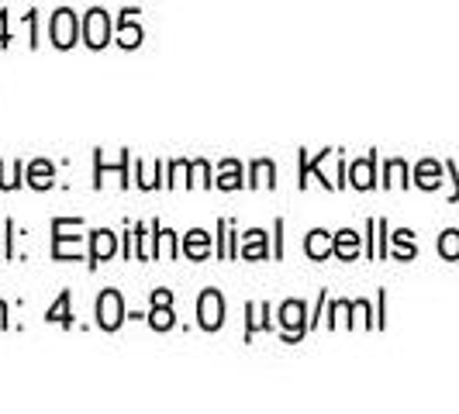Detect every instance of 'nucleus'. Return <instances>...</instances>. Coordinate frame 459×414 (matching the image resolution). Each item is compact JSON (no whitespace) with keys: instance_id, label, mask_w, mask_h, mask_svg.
Returning <instances> with one entry per match:
<instances>
[{"instance_id":"obj_1","label":"nucleus","mask_w":459,"mask_h":414,"mask_svg":"<svg viewBox=\"0 0 459 414\" xmlns=\"http://www.w3.org/2000/svg\"><path fill=\"white\" fill-rule=\"evenodd\" d=\"M48 35H52L56 48H73L76 39H80V22H76V14H73L69 7L56 11L52 22H48Z\"/></svg>"},{"instance_id":"obj_2","label":"nucleus","mask_w":459,"mask_h":414,"mask_svg":"<svg viewBox=\"0 0 459 414\" xmlns=\"http://www.w3.org/2000/svg\"><path fill=\"white\" fill-rule=\"evenodd\" d=\"M121 322H125V300H121L117 290H104V294L97 298V324H100L104 332H115Z\"/></svg>"},{"instance_id":"obj_3","label":"nucleus","mask_w":459,"mask_h":414,"mask_svg":"<svg viewBox=\"0 0 459 414\" xmlns=\"http://www.w3.org/2000/svg\"><path fill=\"white\" fill-rule=\"evenodd\" d=\"M197 318H201V328L204 332H218L225 324V300L218 290H204L201 300H197Z\"/></svg>"},{"instance_id":"obj_4","label":"nucleus","mask_w":459,"mask_h":414,"mask_svg":"<svg viewBox=\"0 0 459 414\" xmlns=\"http://www.w3.org/2000/svg\"><path fill=\"white\" fill-rule=\"evenodd\" d=\"M83 39H87L91 48H104L111 42V14H108L104 7H93L91 14H87V22H83Z\"/></svg>"},{"instance_id":"obj_5","label":"nucleus","mask_w":459,"mask_h":414,"mask_svg":"<svg viewBox=\"0 0 459 414\" xmlns=\"http://www.w3.org/2000/svg\"><path fill=\"white\" fill-rule=\"evenodd\" d=\"M304 304L300 300H287L283 307H280V328L287 332V339H300L304 335Z\"/></svg>"},{"instance_id":"obj_6","label":"nucleus","mask_w":459,"mask_h":414,"mask_svg":"<svg viewBox=\"0 0 459 414\" xmlns=\"http://www.w3.org/2000/svg\"><path fill=\"white\" fill-rule=\"evenodd\" d=\"M93 238V249H91V266H97V263H104V259H111V255L117 253V238H115V231H108V229H100V231H93L91 235Z\"/></svg>"},{"instance_id":"obj_7","label":"nucleus","mask_w":459,"mask_h":414,"mask_svg":"<svg viewBox=\"0 0 459 414\" xmlns=\"http://www.w3.org/2000/svg\"><path fill=\"white\" fill-rule=\"evenodd\" d=\"M332 246H335V238H328V231L315 229L307 235V242H304V253L311 255V259H328Z\"/></svg>"},{"instance_id":"obj_8","label":"nucleus","mask_w":459,"mask_h":414,"mask_svg":"<svg viewBox=\"0 0 459 414\" xmlns=\"http://www.w3.org/2000/svg\"><path fill=\"white\" fill-rule=\"evenodd\" d=\"M52 177H56V169H52L48 160H35L28 166V184L35 186V190H48V186H52Z\"/></svg>"},{"instance_id":"obj_9","label":"nucleus","mask_w":459,"mask_h":414,"mask_svg":"<svg viewBox=\"0 0 459 414\" xmlns=\"http://www.w3.org/2000/svg\"><path fill=\"white\" fill-rule=\"evenodd\" d=\"M132 14H135V11H125V14H121V31H117V46H125V48L142 46V28L132 22Z\"/></svg>"},{"instance_id":"obj_10","label":"nucleus","mask_w":459,"mask_h":414,"mask_svg":"<svg viewBox=\"0 0 459 414\" xmlns=\"http://www.w3.org/2000/svg\"><path fill=\"white\" fill-rule=\"evenodd\" d=\"M332 253L339 255V259H356L359 255V235L356 231H339L335 235V246H332Z\"/></svg>"},{"instance_id":"obj_11","label":"nucleus","mask_w":459,"mask_h":414,"mask_svg":"<svg viewBox=\"0 0 459 414\" xmlns=\"http://www.w3.org/2000/svg\"><path fill=\"white\" fill-rule=\"evenodd\" d=\"M184 253L190 255V259H204L207 253H211V238H207V231L194 229L190 235L184 238Z\"/></svg>"},{"instance_id":"obj_12","label":"nucleus","mask_w":459,"mask_h":414,"mask_svg":"<svg viewBox=\"0 0 459 414\" xmlns=\"http://www.w3.org/2000/svg\"><path fill=\"white\" fill-rule=\"evenodd\" d=\"M218 186H221V190H238V186H242V166L235 160L221 162V169H218Z\"/></svg>"},{"instance_id":"obj_13","label":"nucleus","mask_w":459,"mask_h":414,"mask_svg":"<svg viewBox=\"0 0 459 414\" xmlns=\"http://www.w3.org/2000/svg\"><path fill=\"white\" fill-rule=\"evenodd\" d=\"M242 255L246 259H266V235L263 231H249L242 242Z\"/></svg>"},{"instance_id":"obj_14","label":"nucleus","mask_w":459,"mask_h":414,"mask_svg":"<svg viewBox=\"0 0 459 414\" xmlns=\"http://www.w3.org/2000/svg\"><path fill=\"white\" fill-rule=\"evenodd\" d=\"M276 184V166L270 160L253 162V186H273Z\"/></svg>"},{"instance_id":"obj_15","label":"nucleus","mask_w":459,"mask_h":414,"mask_svg":"<svg viewBox=\"0 0 459 414\" xmlns=\"http://www.w3.org/2000/svg\"><path fill=\"white\" fill-rule=\"evenodd\" d=\"M349 184L359 186V190H369V186H373V156H367L363 162L352 166V180H349Z\"/></svg>"},{"instance_id":"obj_16","label":"nucleus","mask_w":459,"mask_h":414,"mask_svg":"<svg viewBox=\"0 0 459 414\" xmlns=\"http://www.w3.org/2000/svg\"><path fill=\"white\" fill-rule=\"evenodd\" d=\"M48 322H56V324H73V315H69V294L66 290H63V294H59V300H56V304H52V307H48V315H46Z\"/></svg>"},{"instance_id":"obj_17","label":"nucleus","mask_w":459,"mask_h":414,"mask_svg":"<svg viewBox=\"0 0 459 414\" xmlns=\"http://www.w3.org/2000/svg\"><path fill=\"white\" fill-rule=\"evenodd\" d=\"M149 324H152L156 332H169V328H173V311H169V304H156L152 315H149Z\"/></svg>"},{"instance_id":"obj_18","label":"nucleus","mask_w":459,"mask_h":414,"mask_svg":"<svg viewBox=\"0 0 459 414\" xmlns=\"http://www.w3.org/2000/svg\"><path fill=\"white\" fill-rule=\"evenodd\" d=\"M438 177H442V169H438L436 162H421L418 166V186L432 190V186H438Z\"/></svg>"},{"instance_id":"obj_19","label":"nucleus","mask_w":459,"mask_h":414,"mask_svg":"<svg viewBox=\"0 0 459 414\" xmlns=\"http://www.w3.org/2000/svg\"><path fill=\"white\" fill-rule=\"evenodd\" d=\"M438 253L446 255V259H459V231H446L438 238Z\"/></svg>"},{"instance_id":"obj_20","label":"nucleus","mask_w":459,"mask_h":414,"mask_svg":"<svg viewBox=\"0 0 459 414\" xmlns=\"http://www.w3.org/2000/svg\"><path fill=\"white\" fill-rule=\"evenodd\" d=\"M156 235H160V249H156V255L173 259V255H177V235H173V231H166V229H160Z\"/></svg>"},{"instance_id":"obj_21","label":"nucleus","mask_w":459,"mask_h":414,"mask_svg":"<svg viewBox=\"0 0 459 414\" xmlns=\"http://www.w3.org/2000/svg\"><path fill=\"white\" fill-rule=\"evenodd\" d=\"M18 173H22V166H11V169H7V166H0V186H4V190H14V186L22 184V180H18Z\"/></svg>"},{"instance_id":"obj_22","label":"nucleus","mask_w":459,"mask_h":414,"mask_svg":"<svg viewBox=\"0 0 459 414\" xmlns=\"http://www.w3.org/2000/svg\"><path fill=\"white\" fill-rule=\"evenodd\" d=\"M249 315H253V324H249V332L263 328V324H266V318H263V315H266V304H253V307H249Z\"/></svg>"},{"instance_id":"obj_23","label":"nucleus","mask_w":459,"mask_h":414,"mask_svg":"<svg viewBox=\"0 0 459 414\" xmlns=\"http://www.w3.org/2000/svg\"><path fill=\"white\" fill-rule=\"evenodd\" d=\"M194 177H197L201 186H211V180H207V177H211V173H207V162H194Z\"/></svg>"},{"instance_id":"obj_24","label":"nucleus","mask_w":459,"mask_h":414,"mask_svg":"<svg viewBox=\"0 0 459 414\" xmlns=\"http://www.w3.org/2000/svg\"><path fill=\"white\" fill-rule=\"evenodd\" d=\"M387 173L394 177V184H404V180H401V177H404V162H391V166H387Z\"/></svg>"},{"instance_id":"obj_25","label":"nucleus","mask_w":459,"mask_h":414,"mask_svg":"<svg viewBox=\"0 0 459 414\" xmlns=\"http://www.w3.org/2000/svg\"><path fill=\"white\" fill-rule=\"evenodd\" d=\"M152 304H173V294H169V290H156V294H152Z\"/></svg>"},{"instance_id":"obj_26","label":"nucleus","mask_w":459,"mask_h":414,"mask_svg":"<svg viewBox=\"0 0 459 414\" xmlns=\"http://www.w3.org/2000/svg\"><path fill=\"white\" fill-rule=\"evenodd\" d=\"M0 46H7V18L0 14Z\"/></svg>"},{"instance_id":"obj_27","label":"nucleus","mask_w":459,"mask_h":414,"mask_svg":"<svg viewBox=\"0 0 459 414\" xmlns=\"http://www.w3.org/2000/svg\"><path fill=\"white\" fill-rule=\"evenodd\" d=\"M4 315H7V307H4V304H0V324H7V318H4Z\"/></svg>"}]
</instances>
